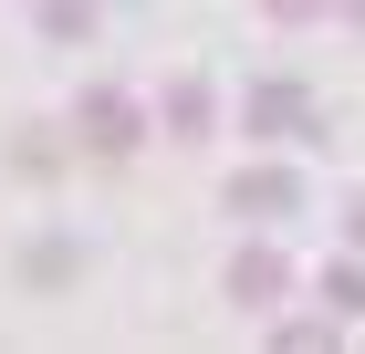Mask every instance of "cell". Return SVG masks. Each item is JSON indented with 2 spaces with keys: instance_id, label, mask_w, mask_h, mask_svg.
<instances>
[{
  "instance_id": "10",
  "label": "cell",
  "mask_w": 365,
  "mask_h": 354,
  "mask_svg": "<svg viewBox=\"0 0 365 354\" xmlns=\"http://www.w3.org/2000/svg\"><path fill=\"white\" fill-rule=\"evenodd\" d=\"M344 240H355V250H365V198H355V209H344Z\"/></svg>"
},
{
  "instance_id": "7",
  "label": "cell",
  "mask_w": 365,
  "mask_h": 354,
  "mask_svg": "<svg viewBox=\"0 0 365 354\" xmlns=\"http://www.w3.org/2000/svg\"><path fill=\"white\" fill-rule=\"evenodd\" d=\"M324 313H365V261H324Z\"/></svg>"
},
{
  "instance_id": "4",
  "label": "cell",
  "mask_w": 365,
  "mask_h": 354,
  "mask_svg": "<svg viewBox=\"0 0 365 354\" xmlns=\"http://www.w3.org/2000/svg\"><path fill=\"white\" fill-rule=\"evenodd\" d=\"M303 209V177L292 167H240L230 177V219H292Z\"/></svg>"
},
{
  "instance_id": "11",
  "label": "cell",
  "mask_w": 365,
  "mask_h": 354,
  "mask_svg": "<svg viewBox=\"0 0 365 354\" xmlns=\"http://www.w3.org/2000/svg\"><path fill=\"white\" fill-rule=\"evenodd\" d=\"M344 11H355V31H365V0H344Z\"/></svg>"
},
{
  "instance_id": "6",
  "label": "cell",
  "mask_w": 365,
  "mask_h": 354,
  "mask_svg": "<svg viewBox=\"0 0 365 354\" xmlns=\"http://www.w3.org/2000/svg\"><path fill=\"white\" fill-rule=\"evenodd\" d=\"M334 333H344L334 313H292V323H272V344L282 354H334Z\"/></svg>"
},
{
  "instance_id": "3",
  "label": "cell",
  "mask_w": 365,
  "mask_h": 354,
  "mask_svg": "<svg viewBox=\"0 0 365 354\" xmlns=\"http://www.w3.org/2000/svg\"><path fill=\"white\" fill-rule=\"evenodd\" d=\"M282 292H292V261H282L272 240H251V250H230V302H240V313H272Z\"/></svg>"
},
{
  "instance_id": "5",
  "label": "cell",
  "mask_w": 365,
  "mask_h": 354,
  "mask_svg": "<svg viewBox=\"0 0 365 354\" xmlns=\"http://www.w3.org/2000/svg\"><path fill=\"white\" fill-rule=\"evenodd\" d=\"M157 125H168L178 146H198L209 125H220V105H209V83H198V73H178L168 94H157Z\"/></svg>"
},
{
  "instance_id": "9",
  "label": "cell",
  "mask_w": 365,
  "mask_h": 354,
  "mask_svg": "<svg viewBox=\"0 0 365 354\" xmlns=\"http://www.w3.org/2000/svg\"><path fill=\"white\" fill-rule=\"evenodd\" d=\"M261 11H272V21H324L334 0H261Z\"/></svg>"
},
{
  "instance_id": "8",
  "label": "cell",
  "mask_w": 365,
  "mask_h": 354,
  "mask_svg": "<svg viewBox=\"0 0 365 354\" xmlns=\"http://www.w3.org/2000/svg\"><path fill=\"white\" fill-rule=\"evenodd\" d=\"M42 31H63V42H73V31H94V0H42Z\"/></svg>"
},
{
  "instance_id": "1",
  "label": "cell",
  "mask_w": 365,
  "mask_h": 354,
  "mask_svg": "<svg viewBox=\"0 0 365 354\" xmlns=\"http://www.w3.org/2000/svg\"><path fill=\"white\" fill-rule=\"evenodd\" d=\"M73 136H84L94 157H136L146 146V105L125 83H84V94H73Z\"/></svg>"
},
{
  "instance_id": "2",
  "label": "cell",
  "mask_w": 365,
  "mask_h": 354,
  "mask_svg": "<svg viewBox=\"0 0 365 354\" xmlns=\"http://www.w3.org/2000/svg\"><path fill=\"white\" fill-rule=\"evenodd\" d=\"M251 136H324V115H313L303 83H251V105H240Z\"/></svg>"
}]
</instances>
